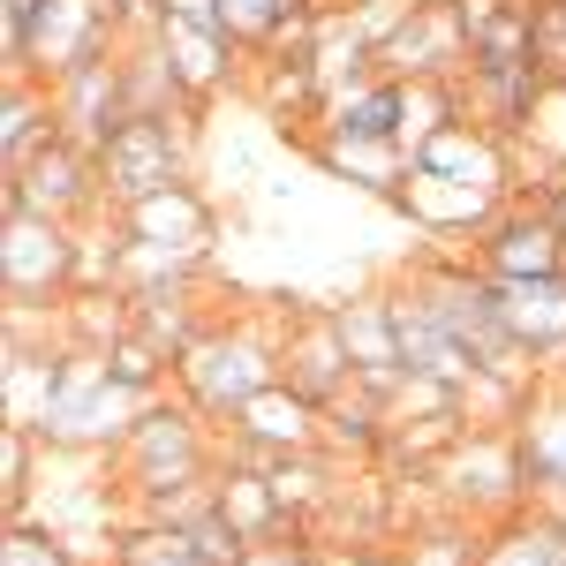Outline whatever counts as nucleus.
<instances>
[{"label":"nucleus","instance_id":"obj_1","mask_svg":"<svg viewBox=\"0 0 566 566\" xmlns=\"http://www.w3.org/2000/svg\"><path fill=\"white\" fill-rule=\"evenodd\" d=\"M219 446H227V438H219V423L205 408L159 392L129 423V438L106 453V476H114V491H129L136 506H159V499H175L189 483L219 476Z\"/></svg>","mask_w":566,"mask_h":566},{"label":"nucleus","instance_id":"obj_2","mask_svg":"<svg viewBox=\"0 0 566 566\" xmlns=\"http://www.w3.org/2000/svg\"><path fill=\"white\" fill-rule=\"evenodd\" d=\"M175 386H181L189 408H205L219 431H227L234 408H250L264 386H280V333H264L258 317L205 325V340L175 363Z\"/></svg>","mask_w":566,"mask_h":566},{"label":"nucleus","instance_id":"obj_3","mask_svg":"<svg viewBox=\"0 0 566 566\" xmlns=\"http://www.w3.org/2000/svg\"><path fill=\"white\" fill-rule=\"evenodd\" d=\"M431 476H438V506H453V514H469V522H483V528L528 506L522 438H514V423H506V431H461L431 461Z\"/></svg>","mask_w":566,"mask_h":566},{"label":"nucleus","instance_id":"obj_4","mask_svg":"<svg viewBox=\"0 0 566 566\" xmlns=\"http://www.w3.org/2000/svg\"><path fill=\"white\" fill-rule=\"evenodd\" d=\"M76 264H84V227L31 205H8V242H0V287L8 310H53L76 295Z\"/></svg>","mask_w":566,"mask_h":566},{"label":"nucleus","instance_id":"obj_5","mask_svg":"<svg viewBox=\"0 0 566 566\" xmlns=\"http://www.w3.org/2000/svg\"><path fill=\"white\" fill-rule=\"evenodd\" d=\"M189 122L197 114H136V122H122L114 144L98 151L106 205H136L167 181H189Z\"/></svg>","mask_w":566,"mask_h":566},{"label":"nucleus","instance_id":"obj_6","mask_svg":"<svg viewBox=\"0 0 566 566\" xmlns=\"http://www.w3.org/2000/svg\"><path fill=\"white\" fill-rule=\"evenodd\" d=\"M0 205H31V212H53V219H69V227H91V219H106L98 151L69 144V136H53V144H45L31 167H15V175L0 181Z\"/></svg>","mask_w":566,"mask_h":566},{"label":"nucleus","instance_id":"obj_7","mask_svg":"<svg viewBox=\"0 0 566 566\" xmlns=\"http://www.w3.org/2000/svg\"><path fill=\"white\" fill-rule=\"evenodd\" d=\"M461 258L476 264L483 280H536V272H566V234H559V219H552V205L514 197Z\"/></svg>","mask_w":566,"mask_h":566},{"label":"nucleus","instance_id":"obj_8","mask_svg":"<svg viewBox=\"0 0 566 566\" xmlns=\"http://www.w3.org/2000/svg\"><path fill=\"white\" fill-rule=\"evenodd\" d=\"M317 446H325V431H317V400H303V392L280 378V386H264L250 408H234L219 461H250V469H264V461H280V453H317Z\"/></svg>","mask_w":566,"mask_h":566},{"label":"nucleus","instance_id":"obj_9","mask_svg":"<svg viewBox=\"0 0 566 566\" xmlns=\"http://www.w3.org/2000/svg\"><path fill=\"white\" fill-rule=\"evenodd\" d=\"M53 114H61V136L84 144V151H106L114 129L129 122V84H122V45L98 53L84 69L53 76Z\"/></svg>","mask_w":566,"mask_h":566},{"label":"nucleus","instance_id":"obj_10","mask_svg":"<svg viewBox=\"0 0 566 566\" xmlns=\"http://www.w3.org/2000/svg\"><path fill=\"white\" fill-rule=\"evenodd\" d=\"M280 378L303 392V400H340L355 386V363L340 348V325H333V310H287L280 317Z\"/></svg>","mask_w":566,"mask_h":566},{"label":"nucleus","instance_id":"obj_11","mask_svg":"<svg viewBox=\"0 0 566 566\" xmlns=\"http://www.w3.org/2000/svg\"><path fill=\"white\" fill-rule=\"evenodd\" d=\"M151 39L167 45V61H175L181 91H189L197 106H205V98H219V91H234V76H242V39H234L227 23H197V15L159 8Z\"/></svg>","mask_w":566,"mask_h":566},{"label":"nucleus","instance_id":"obj_12","mask_svg":"<svg viewBox=\"0 0 566 566\" xmlns=\"http://www.w3.org/2000/svg\"><path fill=\"white\" fill-rule=\"evenodd\" d=\"M114 227H122L129 242H159V250L205 258L219 212H212V197H205L197 181H167V189H151V197H136V205H114Z\"/></svg>","mask_w":566,"mask_h":566},{"label":"nucleus","instance_id":"obj_13","mask_svg":"<svg viewBox=\"0 0 566 566\" xmlns=\"http://www.w3.org/2000/svg\"><path fill=\"white\" fill-rule=\"evenodd\" d=\"M491 287H499V317H506V333H514V340L544 363V378H552V370H566V272L491 280Z\"/></svg>","mask_w":566,"mask_h":566},{"label":"nucleus","instance_id":"obj_14","mask_svg":"<svg viewBox=\"0 0 566 566\" xmlns=\"http://www.w3.org/2000/svg\"><path fill=\"white\" fill-rule=\"evenodd\" d=\"M522 438V476H528V506L536 499H559L566 491V378H536V392L514 416Z\"/></svg>","mask_w":566,"mask_h":566},{"label":"nucleus","instance_id":"obj_15","mask_svg":"<svg viewBox=\"0 0 566 566\" xmlns=\"http://www.w3.org/2000/svg\"><path fill=\"white\" fill-rule=\"evenodd\" d=\"M386 295H392V333H400V370H416V378H446V386H469L476 363H469V348H461L431 310H423V295H416L408 280L386 287Z\"/></svg>","mask_w":566,"mask_h":566},{"label":"nucleus","instance_id":"obj_16","mask_svg":"<svg viewBox=\"0 0 566 566\" xmlns=\"http://www.w3.org/2000/svg\"><path fill=\"white\" fill-rule=\"evenodd\" d=\"M310 159L325 167V175H348L363 181L370 197H400L408 189V144H386V136H333V129H317L310 136Z\"/></svg>","mask_w":566,"mask_h":566},{"label":"nucleus","instance_id":"obj_17","mask_svg":"<svg viewBox=\"0 0 566 566\" xmlns=\"http://www.w3.org/2000/svg\"><path fill=\"white\" fill-rule=\"evenodd\" d=\"M53 136H61L53 84H39V76H8V122H0V159H8V175H15V167H31Z\"/></svg>","mask_w":566,"mask_h":566},{"label":"nucleus","instance_id":"obj_18","mask_svg":"<svg viewBox=\"0 0 566 566\" xmlns=\"http://www.w3.org/2000/svg\"><path fill=\"white\" fill-rule=\"evenodd\" d=\"M392 552H400V566H476L483 559V522L453 514V506H438L431 522H416Z\"/></svg>","mask_w":566,"mask_h":566},{"label":"nucleus","instance_id":"obj_19","mask_svg":"<svg viewBox=\"0 0 566 566\" xmlns=\"http://www.w3.org/2000/svg\"><path fill=\"white\" fill-rule=\"evenodd\" d=\"M476 566H559V522L536 514V506L491 522L483 528V559Z\"/></svg>","mask_w":566,"mask_h":566},{"label":"nucleus","instance_id":"obj_20","mask_svg":"<svg viewBox=\"0 0 566 566\" xmlns=\"http://www.w3.org/2000/svg\"><path fill=\"white\" fill-rule=\"evenodd\" d=\"M114 566H212L197 544H189V528H175V522H144L136 528H122L114 536Z\"/></svg>","mask_w":566,"mask_h":566},{"label":"nucleus","instance_id":"obj_21","mask_svg":"<svg viewBox=\"0 0 566 566\" xmlns=\"http://www.w3.org/2000/svg\"><path fill=\"white\" fill-rule=\"evenodd\" d=\"M310 8H325V0H219V15H227V31L242 39V53H264V45L280 39L295 15Z\"/></svg>","mask_w":566,"mask_h":566},{"label":"nucleus","instance_id":"obj_22","mask_svg":"<svg viewBox=\"0 0 566 566\" xmlns=\"http://www.w3.org/2000/svg\"><path fill=\"white\" fill-rule=\"evenodd\" d=\"M0 566H84L76 544L45 522H8V544H0Z\"/></svg>","mask_w":566,"mask_h":566},{"label":"nucleus","instance_id":"obj_23","mask_svg":"<svg viewBox=\"0 0 566 566\" xmlns=\"http://www.w3.org/2000/svg\"><path fill=\"white\" fill-rule=\"evenodd\" d=\"M559 566H566V528H559Z\"/></svg>","mask_w":566,"mask_h":566}]
</instances>
